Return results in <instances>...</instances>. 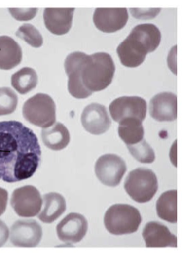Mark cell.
Masks as SVG:
<instances>
[{
  "label": "cell",
  "instance_id": "obj_2",
  "mask_svg": "<svg viewBox=\"0 0 182 253\" xmlns=\"http://www.w3.org/2000/svg\"><path fill=\"white\" fill-rule=\"evenodd\" d=\"M161 41L158 27L150 23L138 25L117 47V55L122 65L134 68L143 64L147 53L156 51Z\"/></svg>",
  "mask_w": 182,
  "mask_h": 253
},
{
  "label": "cell",
  "instance_id": "obj_12",
  "mask_svg": "<svg viewBox=\"0 0 182 253\" xmlns=\"http://www.w3.org/2000/svg\"><path fill=\"white\" fill-rule=\"evenodd\" d=\"M87 220L77 213L67 215L56 227L59 240L68 244L79 243L87 235Z\"/></svg>",
  "mask_w": 182,
  "mask_h": 253
},
{
  "label": "cell",
  "instance_id": "obj_5",
  "mask_svg": "<svg viewBox=\"0 0 182 253\" xmlns=\"http://www.w3.org/2000/svg\"><path fill=\"white\" fill-rule=\"evenodd\" d=\"M124 188L133 200L140 204L147 203L158 191V179L151 169L139 168L130 172L125 179Z\"/></svg>",
  "mask_w": 182,
  "mask_h": 253
},
{
  "label": "cell",
  "instance_id": "obj_25",
  "mask_svg": "<svg viewBox=\"0 0 182 253\" xmlns=\"http://www.w3.org/2000/svg\"><path fill=\"white\" fill-rule=\"evenodd\" d=\"M16 36L34 48H40L43 43V38L35 26L31 24L23 25L18 28Z\"/></svg>",
  "mask_w": 182,
  "mask_h": 253
},
{
  "label": "cell",
  "instance_id": "obj_7",
  "mask_svg": "<svg viewBox=\"0 0 182 253\" xmlns=\"http://www.w3.org/2000/svg\"><path fill=\"white\" fill-rule=\"evenodd\" d=\"M96 176L102 183L109 187L120 185L127 171V166L123 159L114 154H106L95 163Z\"/></svg>",
  "mask_w": 182,
  "mask_h": 253
},
{
  "label": "cell",
  "instance_id": "obj_27",
  "mask_svg": "<svg viewBox=\"0 0 182 253\" xmlns=\"http://www.w3.org/2000/svg\"><path fill=\"white\" fill-rule=\"evenodd\" d=\"M9 13L15 20L19 21H28L35 18L37 8H9Z\"/></svg>",
  "mask_w": 182,
  "mask_h": 253
},
{
  "label": "cell",
  "instance_id": "obj_22",
  "mask_svg": "<svg viewBox=\"0 0 182 253\" xmlns=\"http://www.w3.org/2000/svg\"><path fill=\"white\" fill-rule=\"evenodd\" d=\"M119 124V136L127 146L137 144L144 139V129L141 121L128 119L122 121Z\"/></svg>",
  "mask_w": 182,
  "mask_h": 253
},
{
  "label": "cell",
  "instance_id": "obj_10",
  "mask_svg": "<svg viewBox=\"0 0 182 253\" xmlns=\"http://www.w3.org/2000/svg\"><path fill=\"white\" fill-rule=\"evenodd\" d=\"M87 56L86 53L76 51L68 55L64 63L65 72L69 78V92L76 99L87 98L93 93L84 87L81 80V66Z\"/></svg>",
  "mask_w": 182,
  "mask_h": 253
},
{
  "label": "cell",
  "instance_id": "obj_15",
  "mask_svg": "<svg viewBox=\"0 0 182 253\" xmlns=\"http://www.w3.org/2000/svg\"><path fill=\"white\" fill-rule=\"evenodd\" d=\"M150 114L158 122H173L177 118V97L172 92H161L150 102Z\"/></svg>",
  "mask_w": 182,
  "mask_h": 253
},
{
  "label": "cell",
  "instance_id": "obj_14",
  "mask_svg": "<svg viewBox=\"0 0 182 253\" xmlns=\"http://www.w3.org/2000/svg\"><path fill=\"white\" fill-rule=\"evenodd\" d=\"M128 20L126 8H97L93 21L97 29L104 33H114L122 29Z\"/></svg>",
  "mask_w": 182,
  "mask_h": 253
},
{
  "label": "cell",
  "instance_id": "obj_8",
  "mask_svg": "<svg viewBox=\"0 0 182 253\" xmlns=\"http://www.w3.org/2000/svg\"><path fill=\"white\" fill-rule=\"evenodd\" d=\"M11 205L20 217H34L40 213L43 199L37 188L32 185H26L14 191Z\"/></svg>",
  "mask_w": 182,
  "mask_h": 253
},
{
  "label": "cell",
  "instance_id": "obj_28",
  "mask_svg": "<svg viewBox=\"0 0 182 253\" xmlns=\"http://www.w3.org/2000/svg\"><path fill=\"white\" fill-rule=\"evenodd\" d=\"M132 15L139 20H150L156 18L161 9H130Z\"/></svg>",
  "mask_w": 182,
  "mask_h": 253
},
{
  "label": "cell",
  "instance_id": "obj_24",
  "mask_svg": "<svg viewBox=\"0 0 182 253\" xmlns=\"http://www.w3.org/2000/svg\"><path fill=\"white\" fill-rule=\"evenodd\" d=\"M127 147L132 156L140 163L150 164L155 161L156 155L154 151L145 139L141 140L137 144Z\"/></svg>",
  "mask_w": 182,
  "mask_h": 253
},
{
  "label": "cell",
  "instance_id": "obj_17",
  "mask_svg": "<svg viewBox=\"0 0 182 253\" xmlns=\"http://www.w3.org/2000/svg\"><path fill=\"white\" fill-rule=\"evenodd\" d=\"M74 8H45L43 19L47 29L61 36L67 34L72 26Z\"/></svg>",
  "mask_w": 182,
  "mask_h": 253
},
{
  "label": "cell",
  "instance_id": "obj_16",
  "mask_svg": "<svg viewBox=\"0 0 182 253\" xmlns=\"http://www.w3.org/2000/svg\"><path fill=\"white\" fill-rule=\"evenodd\" d=\"M143 237L147 248H177V238L167 227L158 221L147 223L143 230Z\"/></svg>",
  "mask_w": 182,
  "mask_h": 253
},
{
  "label": "cell",
  "instance_id": "obj_29",
  "mask_svg": "<svg viewBox=\"0 0 182 253\" xmlns=\"http://www.w3.org/2000/svg\"><path fill=\"white\" fill-rule=\"evenodd\" d=\"M9 237V230L4 221L0 220V247L5 245Z\"/></svg>",
  "mask_w": 182,
  "mask_h": 253
},
{
  "label": "cell",
  "instance_id": "obj_19",
  "mask_svg": "<svg viewBox=\"0 0 182 253\" xmlns=\"http://www.w3.org/2000/svg\"><path fill=\"white\" fill-rule=\"evenodd\" d=\"M43 210L39 213L38 218L43 223L51 224L57 220L67 210V203L64 196L58 193H49L43 196Z\"/></svg>",
  "mask_w": 182,
  "mask_h": 253
},
{
  "label": "cell",
  "instance_id": "obj_6",
  "mask_svg": "<svg viewBox=\"0 0 182 253\" xmlns=\"http://www.w3.org/2000/svg\"><path fill=\"white\" fill-rule=\"evenodd\" d=\"M56 107L52 97L46 94L34 95L23 105V115L33 125L46 128L56 122Z\"/></svg>",
  "mask_w": 182,
  "mask_h": 253
},
{
  "label": "cell",
  "instance_id": "obj_3",
  "mask_svg": "<svg viewBox=\"0 0 182 253\" xmlns=\"http://www.w3.org/2000/svg\"><path fill=\"white\" fill-rule=\"evenodd\" d=\"M114 72L115 66L110 55L105 52L87 55L81 66V80L88 90L99 92L112 83Z\"/></svg>",
  "mask_w": 182,
  "mask_h": 253
},
{
  "label": "cell",
  "instance_id": "obj_30",
  "mask_svg": "<svg viewBox=\"0 0 182 253\" xmlns=\"http://www.w3.org/2000/svg\"><path fill=\"white\" fill-rule=\"evenodd\" d=\"M8 201V192L4 188H0V216L5 212Z\"/></svg>",
  "mask_w": 182,
  "mask_h": 253
},
{
  "label": "cell",
  "instance_id": "obj_20",
  "mask_svg": "<svg viewBox=\"0 0 182 253\" xmlns=\"http://www.w3.org/2000/svg\"><path fill=\"white\" fill-rule=\"evenodd\" d=\"M42 140L48 148L53 151L62 150L70 144V131L64 124L55 122L51 126L43 128Z\"/></svg>",
  "mask_w": 182,
  "mask_h": 253
},
{
  "label": "cell",
  "instance_id": "obj_23",
  "mask_svg": "<svg viewBox=\"0 0 182 253\" xmlns=\"http://www.w3.org/2000/svg\"><path fill=\"white\" fill-rule=\"evenodd\" d=\"M38 82L37 73L31 67H24L15 72L11 78V84L21 95H26L35 89Z\"/></svg>",
  "mask_w": 182,
  "mask_h": 253
},
{
  "label": "cell",
  "instance_id": "obj_11",
  "mask_svg": "<svg viewBox=\"0 0 182 253\" xmlns=\"http://www.w3.org/2000/svg\"><path fill=\"white\" fill-rule=\"evenodd\" d=\"M43 237L41 226L32 219L19 220L11 227L10 241L20 248H34Z\"/></svg>",
  "mask_w": 182,
  "mask_h": 253
},
{
  "label": "cell",
  "instance_id": "obj_9",
  "mask_svg": "<svg viewBox=\"0 0 182 253\" xmlns=\"http://www.w3.org/2000/svg\"><path fill=\"white\" fill-rule=\"evenodd\" d=\"M109 112L113 120L117 123L128 119L143 122L146 116V101L137 96L119 97L109 105Z\"/></svg>",
  "mask_w": 182,
  "mask_h": 253
},
{
  "label": "cell",
  "instance_id": "obj_13",
  "mask_svg": "<svg viewBox=\"0 0 182 253\" xmlns=\"http://www.w3.org/2000/svg\"><path fill=\"white\" fill-rule=\"evenodd\" d=\"M81 121L84 129L93 135L106 133L112 125L106 108L99 103L87 105L81 114Z\"/></svg>",
  "mask_w": 182,
  "mask_h": 253
},
{
  "label": "cell",
  "instance_id": "obj_18",
  "mask_svg": "<svg viewBox=\"0 0 182 253\" xmlns=\"http://www.w3.org/2000/svg\"><path fill=\"white\" fill-rule=\"evenodd\" d=\"M22 58L21 47L15 40L9 36H0V70H12L20 64Z\"/></svg>",
  "mask_w": 182,
  "mask_h": 253
},
{
  "label": "cell",
  "instance_id": "obj_4",
  "mask_svg": "<svg viewBox=\"0 0 182 253\" xmlns=\"http://www.w3.org/2000/svg\"><path fill=\"white\" fill-rule=\"evenodd\" d=\"M142 221L137 209L128 204H114L105 213L104 223L107 230L114 235H128L139 229Z\"/></svg>",
  "mask_w": 182,
  "mask_h": 253
},
{
  "label": "cell",
  "instance_id": "obj_21",
  "mask_svg": "<svg viewBox=\"0 0 182 253\" xmlns=\"http://www.w3.org/2000/svg\"><path fill=\"white\" fill-rule=\"evenodd\" d=\"M158 217L169 223L177 221V191H166L161 194L156 203Z\"/></svg>",
  "mask_w": 182,
  "mask_h": 253
},
{
  "label": "cell",
  "instance_id": "obj_26",
  "mask_svg": "<svg viewBox=\"0 0 182 253\" xmlns=\"http://www.w3.org/2000/svg\"><path fill=\"white\" fill-rule=\"evenodd\" d=\"M18 103V96L12 89L0 88V116H7L15 112Z\"/></svg>",
  "mask_w": 182,
  "mask_h": 253
},
{
  "label": "cell",
  "instance_id": "obj_1",
  "mask_svg": "<svg viewBox=\"0 0 182 253\" xmlns=\"http://www.w3.org/2000/svg\"><path fill=\"white\" fill-rule=\"evenodd\" d=\"M41 149L32 130L16 121L0 122V180L12 183L35 174Z\"/></svg>",
  "mask_w": 182,
  "mask_h": 253
}]
</instances>
